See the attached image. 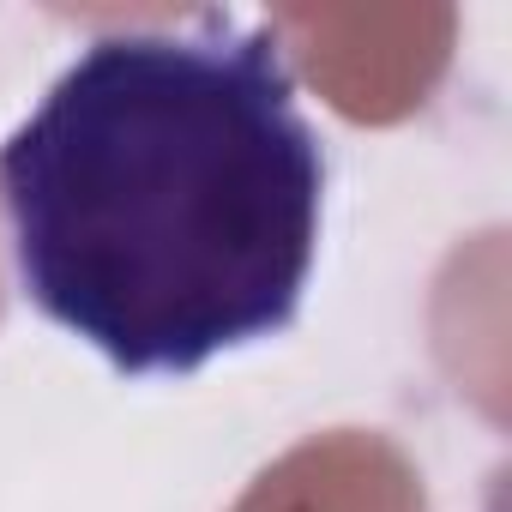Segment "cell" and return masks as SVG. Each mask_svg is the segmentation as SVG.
<instances>
[{"mask_svg": "<svg viewBox=\"0 0 512 512\" xmlns=\"http://www.w3.org/2000/svg\"><path fill=\"white\" fill-rule=\"evenodd\" d=\"M0 314H7V290H0Z\"/></svg>", "mask_w": 512, "mask_h": 512, "instance_id": "7a4b0ae2", "label": "cell"}, {"mask_svg": "<svg viewBox=\"0 0 512 512\" xmlns=\"http://www.w3.org/2000/svg\"><path fill=\"white\" fill-rule=\"evenodd\" d=\"M326 151L266 25L91 37L0 139L31 302L127 374H187L296 320Z\"/></svg>", "mask_w": 512, "mask_h": 512, "instance_id": "6da1fadb", "label": "cell"}]
</instances>
